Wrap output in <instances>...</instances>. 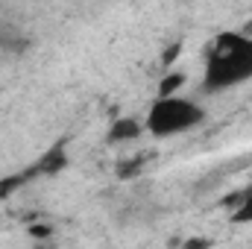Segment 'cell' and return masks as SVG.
<instances>
[{"mask_svg": "<svg viewBox=\"0 0 252 249\" xmlns=\"http://www.w3.org/2000/svg\"><path fill=\"white\" fill-rule=\"evenodd\" d=\"M252 79V35L250 32H220L205 56L202 88L208 94L229 91Z\"/></svg>", "mask_w": 252, "mask_h": 249, "instance_id": "cell-1", "label": "cell"}, {"mask_svg": "<svg viewBox=\"0 0 252 249\" xmlns=\"http://www.w3.org/2000/svg\"><path fill=\"white\" fill-rule=\"evenodd\" d=\"M202 121H205V109L199 103L179 97V94H167V97H156L150 103L144 126L153 138H173L188 129H196Z\"/></svg>", "mask_w": 252, "mask_h": 249, "instance_id": "cell-2", "label": "cell"}, {"mask_svg": "<svg viewBox=\"0 0 252 249\" xmlns=\"http://www.w3.org/2000/svg\"><path fill=\"white\" fill-rule=\"evenodd\" d=\"M64 167H67V150H64V144H56L30 170H32V176H56V173H62Z\"/></svg>", "mask_w": 252, "mask_h": 249, "instance_id": "cell-3", "label": "cell"}, {"mask_svg": "<svg viewBox=\"0 0 252 249\" xmlns=\"http://www.w3.org/2000/svg\"><path fill=\"white\" fill-rule=\"evenodd\" d=\"M223 205L232 211V214H229L232 223H252V185L244 187V190L229 193Z\"/></svg>", "mask_w": 252, "mask_h": 249, "instance_id": "cell-4", "label": "cell"}, {"mask_svg": "<svg viewBox=\"0 0 252 249\" xmlns=\"http://www.w3.org/2000/svg\"><path fill=\"white\" fill-rule=\"evenodd\" d=\"M141 135H144V126L138 124L135 118H118L115 124L109 126L106 141L109 144H129V141H138Z\"/></svg>", "mask_w": 252, "mask_h": 249, "instance_id": "cell-5", "label": "cell"}, {"mask_svg": "<svg viewBox=\"0 0 252 249\" xmlns=\"http://www.w3.org/2000/svg\"><path fill=\"white\" fill-rule=\"evenodd\" d=\"M30 47V38L18 32L15 27H0V53L3 56H21Z\"/></svg>", "mask_w": 252, "mask_h": 249, "instance_id": "cell-6", "label": "cell"}, {"mask_svg": "<svg viewBox=\"0 0 252 249\" xmlns=\"http://www.w3.org/2000/svg\"><path fill=\"white\" fill-rule=\"evenodd\" d=\"M147 161H150L147 153H135V156H129V158H124V161H118L115 176H118V179H135V176L147 167Z\"/></svg>", "mask_w": 252, "mask_h": 249, "instance_id": "cell-7", "label": "cell"}, {"mask_svg": "<svg viewBox=\"0 0 252 249\" xmlns=\"http://www.w3.org/2000/svg\"><path fill=\"white\" fill-rule=\"evenodd\" d=\"M30 179H35L30 167H27L24 173H12V176H3V179H0V202H6V199H9V196H12V193L18 190V187L27 185Z\"/></svg>", "mask_w": 252, "mask_h": 249, "instance_id": "cell-8", "label": "cell"}, {"mask_svg": "<svg viewBox=\"0 0 252 249\" xmlns=\"http://www.w3.org/2000/svg\"><path fill=\"white\" fill-rule=\"evenodd\" d=\"M185 85V73H167L164 79H161V88H158V97H167V94H176L179 88Z\"/></svg>", "mask_w": 252, "mask_h": 249, "instance_id": "cell-9", "label": "cell"}, {"mask_svg": "<svg viewBox=\"0 0 252 249\" xmlns=\"http://www.w3.org/2000/svg\"><path fill=\"white\" fill-rule=\"evenodd\" d=\"M185 247H188V249H196V247H211V241H202V238H190V241H185Z\"/></svg>", "mask_w": 252, "mask_h": 249, "instance_id": "cell-10", "label": "cell"}, {"mask_svg": "<svg viewBox=\"0 0 252 249\" xmlns=\"http://www.w3.org/2000/svg\"><path fill=\"white\" fill-rule=\"evenodd\" d=\"M30 235H35V238H47L50 229H47V226H35V229H30Z\"/></svg>", "mask_w": 252, "mask_h": 249, "instance_id": "cell-11", "label": "cell"}]
</instances>
